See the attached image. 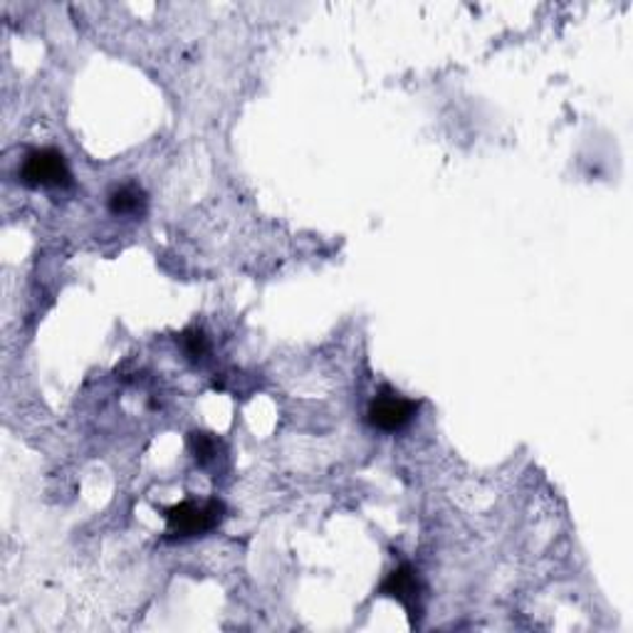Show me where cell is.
I'll use <instances>...</instances> for the list:
<instances>
[{
	"label": "cell",
	"instance_id": "1",
	"mask_svg": "<svg viewBox=\"0 0 633 633\" xmlns=\"http://www.w3.org/2000/svg\"><path fill=\"white\" fill-rule=\"evenodd\" d=\"M163 517H167L169 523L171 539L203 537L223 523V517H226V505H223L221 500H208V503L201 505L193 503V500H183V503L163 509Z\"/></svg>",
	"mask_w": 633,
	"mask_h": 633
},
{
	"label": "cell",
	"instance_id": "2",
	"mask_svg": "<svg viewBox=\"0 0 633 633\" xmlns=\"http://www.w3.org/2000/svg\"><path fill=\"white\" fill-rule=\"evenodd\" d=\"M18 176L28 189L65 191V189H73V183H75L65 154L53 147L28 151L23 163H20V169H18Z\"/></svg>",
	"mask_w": 633,
	"mask_h": 633
},
{
	"label": "cell",
	"instance_id": "3",
	"mask_svg": "<svg viewBox=\"0 0 633 633\" xmlns=\"http://www.w3.org/2000/svg\"><path fill=\"white\" fill-rule=\"evenodd\" d=\"M416 414L418 401L394 391L391 386H382L379 394L369 401V408H366V421L382 433H398L414 421Z\"/></svg>",
	"mask_w": 633,
	"mask_h": 633
},
{
	"label": "cell",
	"instance_id": "4",
	"mask_svg": "<svg viewBox=\"0 0 633 633\" xmlns=\"http://www.w3.org/2000/svg\"><path fill=\"white\" fill-rule=\"evenodd\" d=\"M379 594L396 599L398 604H401L408 616L416 624V619L421 616V594H423V584H421V577H418V571L411 565H398L394 567L386 579L382 581L379 587Z\"/></svg>",
	"mask_w": 633,
	"mask_h": 633
},
{
	"label": "cell",
	"instance_id": "5",
	"mask_svg": "<svg viewBox=\"0 0 633 633\" xmlns=\"http://www.w3.org/2000/svg\"><path fill=\"white\" fill-rule=\"evenodd\" d=\"M149 206V199H147V191L139 186L137 181H127V183H119L109 191L107 196V208L111 216H119V218H139L144 216V211Z\"/></svg>",
	"mask_w": 633,
	"mask_h": 633
},
{
	"label": "cell",
	"instance_id": "6",
	"mask_svg": "<svg viewBox=\"0 0 633 633\" xmlns=\"http://www.w3.org/2000/svg\"><path fill=\"white\" fill-rule=\"evenodd\" d=\"M189 448H191V453H193V458H196L199 465H208L218 458L221 441L213 433L193 431L189 436Z\"/></svg>",
	"mask_w": 633,
	"mask_h": 633
},
{
	"label": "cell",
	"instance_id": "7",
	"mask_svg": "<svg viewBox=\"0 0 633 633\" xmlns=\"http://www.w3.org/2000/svg\"><path fill=\"white\" fill-rule=\"evenodd\" d=\"M181 350L183 354H186V360L201 362L203 356L211 352V342H208L206 332L199 330V326H191V330L181 334Z\"/></svg>",
	"mask_w": 633,
	"mask_h": 633
}]
</instances>
